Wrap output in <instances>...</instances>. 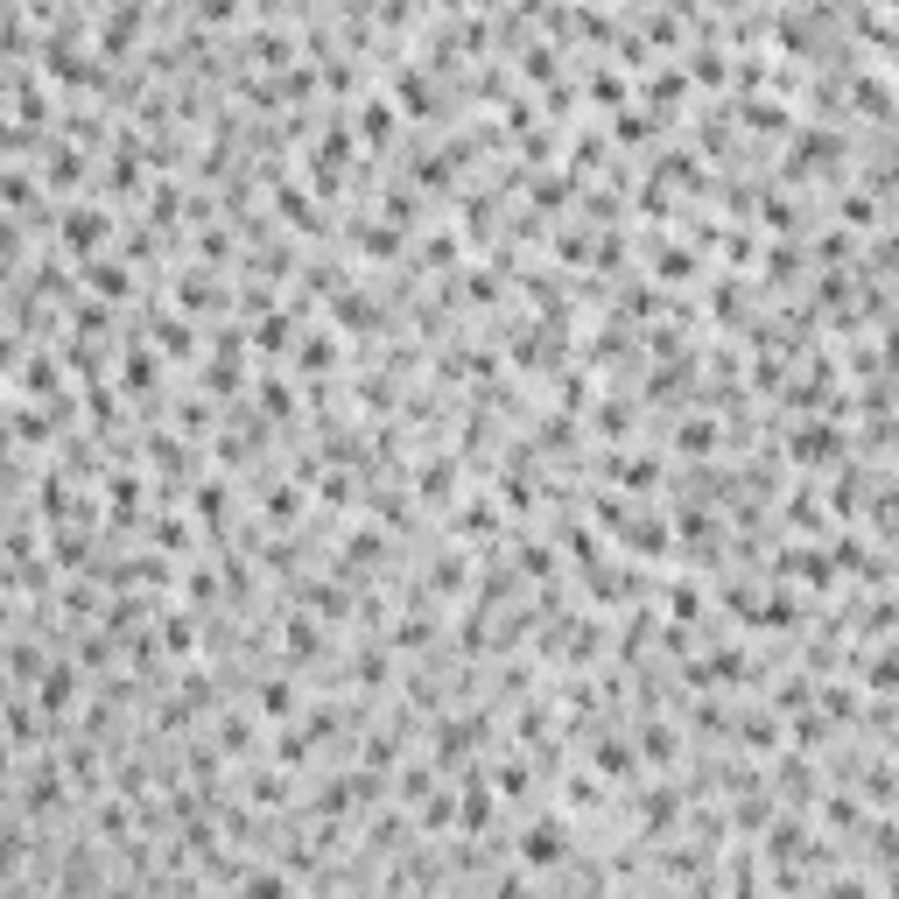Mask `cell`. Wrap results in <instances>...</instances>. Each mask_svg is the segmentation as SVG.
I'll use <instances>...</instances> for the list:
<instances>
[{
    "label": "cell",
    "mask_w": 899,
    "mask_h": 899,
    "mask_svg": "<svg viewBox=\"0 0 899 899\" xmlns=\"http://www.w3.org/2000/svg\"><path fill=\"white\" fill-rule=\"evenodd\" d=\"M569 850H577V822H569V809H548V815H534L521 830V865L527 871H556V865H569Z\"/></svg>",
    "instance_id": "6da1fadb"
},
{
    "label": "cell",
    "mask_w": 899,
    "mask_h": 899,
    "mask_svg": "<svg viewBox=\"0 0 899 899\" xmlns=\"http://www.w3.org/2000/svg\"><path fill=\"white\" fill-rule=\"evenodd\" d=\"M56 246H64L71 260H99L106 246H113V212L106 204H64V212H56Z\"/></svg>",
    "instance_id": "7a4b0ae2"
},
{
    "label": "cell",
    "mask_w": 899,
    "mask_h": 899,
    "mask_svg": "<svg viewBox=\"0 0 899 899\" xmlns=\"http://www.w3.org/2000/svg\"><path fill=\"white\" fill-rule=\"evenodd\" d=\"M29 696L43 703L50 717H71V710H78V696H85V661H78V654H56V646H50V661H43V675H35Z\"/></svg>",
    "instance_id": "3957f363"
},
{
    "label": "cell",
    "mask_w": 899,
    "mask_h": 899,
    "mask_svg": "<svg viewBox=\"0 0 899 899\" xmlns=\"http://www.w3.org/2000/svg\"><path fill=\"white\" fill-rule=\"evenodd\" d=\"M788 450H794V464H836L850 443H844V429H836V422H794L788 429Z\"/></svg>",
    "instance_id": "277c9868"
},
{
    "label": "cell",
    "mask_w": 899,
    "mask_h": 899,
    "mask_svg": "<svg viewBox=\"0 0 899 899\" xmlns=\"http://www.w3.org/2000/svg\"><path fill=\"white\" fill-rule=\"evenodd\" d=\"M492 815H500V788H492V780H478V773H464V788H457V830H464V836H485Z\"/></svg>",
    "instance_id": "5b68a950"
},
{
    "label": "cell",
    "mask_w": 899,
    "mask_h": 899,
    "mask_svg": "<svg viewBox=\"0 0 899 899\" xmlns=\"http://www.w3.org/2000/svg\"><path fill=\"white\" fill-rule=\"evenodd\" d=\"M281 654H289V667L323 661V619L317 611H289V619H281Z\"/></svg>",
    "instance_id": "8992f818"
},
{
    "label": "cell",
    "mask_w": 899,
    "mask_h": 899,
    "mask_svg": "<svg viewBox=\"0 0 899 899\" xmlns=\"http://www.w3.org/2000/svg\"><path fill=\"white\" fill-rule=\"evenodd\" d=\"M43 183L64 190V197H78V183H85V148L64 141V133H50V148H43Z\"/></svg>",
    "instance_id": "52a82bcc"
},
{
    "label": "cell",
    "mask_w": 899,
    "mask_h": 899,
    "mask_svg": "<svg viewBox=\"0 0 899 899\" xmlns=\"http://www.w3.org/2000/svg\"><path fill=\"white\" fill-rule=\"evenodd\" d=\"M85 289L99 296V302H127V296H133V260H127V254L85 260Z\"/></svg>",
    "instance_id": "ba28073f"
},
{
    "label": "cell",
    "mask_w": 899,
    "mask_h": 899,
    "mask_svg": "<svg viewBox=\"0 0 899 899\" xmlns=\"http://www.w3.org/2000/svg\"><path fill=\"white\" fill-rule=\"evenodd\" d=\"M590 767H598L604 780H640V738H590Z\"/></svg>",
    "instance_id": "9c48e42d"
},
{
    "label": "cell",
    "mask_w": 899,
    "mask_h": 899,
    "mask_svg": "<svg viewBox=\"0 0 899 899\" xmlns=\"http://www.w3.org/2000/svg\"><path fill=\"white\" fill-rule=\"evenodd\" d=\"M120 387H127V394H156V387H162V373H156V338H127V352H120Z\"/></svg>",
    "instance_id": "30bf717a"
},
{
    "label": "cell",
    "mask_w": 899,
    "mask_h": 899,
    "mask_svg": "<svg viewBox=\"0 0 899 899\" xmlns=\"http://www.w3.org/2000/svg\"><path fill=\"white\" fill-rule=\"evenodd\" d=\"M254 717H260V710H218V717H212V745H218L225 759H254V745H260V738H254Z\"/></svg>",
    "instance_id": "8fae6325"
},
{
    "label": "cell",
    "mask_w": 899,
    "mask_h": 899,
    "mask_svg": "<svg viewBox=\"0 0 899 899\" xmlns=\"http://www.w3.org/2000/svg\"><path fill=\"white\" fill-rule=\"evenodd\" d=\"M141 471L133 464H120V471H106V506H113V527H133L141 521Z\"/></svg>",
    "instance_id": "7c38bea8"
},
{
    "label": "cell",
    "mask_w": 899,
    "mask_h": 899,
    "mask_svg": "<svg viewBox=\"0 0 899 899\" xmlns=\"http://www.w3.org/2000/svg\"><path fill=\"white\" fill-rule=\"evenodd\" d=\"M254 710H260V724H296V710H302V696H296L289 667H281V675H267V682L254 688Z\"/></svg>",
    "instance_id": "4fadbf2b"
},
{
    "label": "cell",
    "mask_w": 899,
    "mask_h": 899,
    "mask_svg": "<svg viewBox=\"0 0 899 899\" xmlns=\"http://www.w3.org/2000/svg\"><path fill=\"white\" fill-rule=\"evenodd\" d=\"M289 773L296 767H281V759L254 767V773H246V809H289Z\"/></svg>",
    "instance_id": "5bb4252c"
},
{
    "label": "cell",
    "mask_w": 899,
    "mask_h": 899,
    "mask_svg": "<svg viewBox=\"0 0 899 899\" xmlns=\"http://www.w3.org/2000/svg\"><path fill=\"white\" fill-rule=\"evenodd\" d=\"M296 323H302V310H267L260 323H254V352L260 358H281V352H296Z\"/></svg>",
    "instance_id": "9a60e30c"
},
{
    "label": "cell",
    "mask_w": 899,
    "mask_h": 899,
    "mask_svg": "<svg viewBox=\"0 0 899 899\" xmlns=\"http://www.w3.org/2000/svg\"><path fill=\"white\" fill-rule=\"evenodd\" d=\"M394 113H400V99L394 92H373V99H358V141L366 148H387V133H394Z\"/></svg>",
    "instance_id": "2e32d148"
},
{
    "label": "cell",
    "mask_w": 899,
    "mask_h": 899,
    "mask_svg": "<svg viewBox=\"0 0 899 899\" xmlns=\"http://www.w3.org/2000/svg\"><path fill=\"white\" fill-rule=\"evenodd\" d=\"M246 56H254L260 71H275V78H281V71L296 64V35H289V29H254V35H246Z\"/></svg>",
    "instance_id": "e0dca14e"
},
{
    "label": "cell",
    "mask_w": 899,
    "mask_h": 899,
    "mask_svg": "<svg viewBox=\"0 0 899 899\" xmlns=\"http://www.w3.org/2000/svg\"><path fill=\"white\" fill-rule=\"evenodd\" d=\"M275 218H289L296 233H323V212L302 183H275Z\"/></svg>",
    "instance_id": "ac0fdd59"
},
{
    "label": "cell",
    "mask_w": 899,
    "mask_h": 899,
    "mask_svg": "<svg viewBox=\"0 0 899 899\" xmlns=\"http://www.w3.org/2000/svg\"><path fill=\"white\" fill-rule=\"evenodd\" d=\"M148 338H156V352H162V358H197V331H190V310H176V317L162 310Z\"/></svg>",
    "instance_id": "d6986e66"
},
{
    "label": "cell",
    "mask_w": 899,
    "mask_h": 899,
    "mask_svg": "<svg viewBox=\"0 0 899 899\" xmlns=\"http://www.w3.org/2000/svg\"><path fill=\"white\" fill-rule=\"evenodd\" d=\"M767 850L780 857V865H788V857H809L815 844H809V822H801V815H773L767 822Z\"/></svg>",
    "instance_id": "ffe728a7"
},
{
    "label": "cell",
    "mask_w": 899,
    "mask_h": 899,
    "mask_svg": "<svg viewBox=\"0 0 899 899\" xmlns=\"http://www.w3.org/2000/svg\"><path fill=\"white\" fill-rule=\"evenodd\" d=\"M675 822H682V794H675V788H646V794H640V830H646V836L675 830Z\"/></svg>",
    "instance_id": "44dd1931"
},
{
    "label": "cell",
    "mask_w": 899,
    "mask_h": 899,
    "mask_svg": "<svg viewBox=\"0 0 899 899\" xmlns=\"http://www.w3.org/2000/svg\"><path fill=\"white\" fill-rule=\"evenodd\" d=\"M190 513H197V527H225L233 521V492H225L218 478H204V485L190 492Z\"/></svg>",
    "instance_id": "7402d4cb"
},
{
    "label": "cell",
    "mask_w": 899,
    "mask_h": 899,
    "mask_svg": "<svg viewBox=\"0 0 899 899\" xmlns=\"http://www.w3.org/2000/svg\"><path fill=\"white\" fill-rule=\"evenodd\" d=\"M492 788H500V801H527V788H534V759H527V752H506L500 767H492Z\"/></svg>",
    "instance_id": "603a6c76"
},
{
    "label": "cell",
    "mask_w": 899,
    "mask_h": 899,
    "mask_svg": "<svg viewBox=\"0 0 899 899\" xmlns=\"http://www.w3.org/2000/svg\"><path fill=\"white\" fill-rule=\"evenodd\" d=\"M176 310H225V289L204 275V267H190V275L176 281Z\"/></svg>",
    "instance_id": "cb8c5ba5"
},
{
    "label": "cell",
    "mask_w": 899,
    "mask_h": 899,
    "mask_svg": "<svg viewBox=\"0 0 899 899\" xmlns=\"http://www.w3.org/2000/svg\"><path fill=\"white\" fill-rule=\"evenodd\" d=\"M296 366L302 373H331L338 366V331H302L296 338Z\"/></svg>",
    "instance_id": "d4e9b609"
},
{
    "label": "cell",
    "mask_w": 899,
    "mask_h": 899,
    "mask_svg": "<svg viewBox=\"0 0 899 899\" xmlns=\"http://www.w3.org/2000/svg\"><path fill=\"white\" fill-rule=\"evenodd\" d=\"M500 527H506V513L492 500H464V513H457V534H464V542H492Z\"/></svg>",
    "instance_id": "484cf974"
},
{
    "label": "cell",
    "mask_w": 899,
    "mask_h": 899,
    "mask_svg": "<svg viewBox=\"0 0 899 899\" xmlns=\"http://www.w3.org/2000/svg\"><path fill=\"white\" fill-rule=\"evenodd\" d=\"M563 809H569V815L604 809V773H598V767H590V773H569V780H563Z\"/></svg>",
    "instance_id": "4316f807"
},
{
    "label": "cell",
    "mask_w": 899,
    "mask_h": 899,
    "mask_svg": "<svg viewBox=\"0 0 899 899\" xmlns=\"http://www.w3.org/2000/svg\"><path fill=\"white\" fill-rule=\"evenodd\" d=\"M148 464H156L169 485H183V478H190V443H183V436H156V443H148Z\"/></svg>",
    "instance_id": "83f0119b"
},
{
    "label": "cell",
    "mask_w": 899,
    "mask_h": 899,
    "mask_svg": "<svg viewBox=\"0 0 899 899\" xmlns=\"http://www.w3.org/2000/svg\"><path fill=\"white\" fill-rule=\"evenodd\" d=\"M267 527H296L302 521V485H296V478H281V485H267Z\"/></svg>",
    "instance_id": "f1b7e54d"
},
{
    "label": "cell",
    "mask_w": 899,
    "mask_h": 899,
    "mask_svg": "<svg viewBox=\"0 0 899 899\" xmlns=\"http://www.w3.org/2000/svg\"><path fill=\"white\" fill-rule=\"evenodd\" d=\"M156 633H162V646H169L176 661H190V654H197V619H190V611H162V619H156Z\"/></svg>",
    "instance_id": "f546056e"
},
{
    "label": "cell",
    "mask_w": 899,
    "mask_h": 899,
    "mask_svg": "<svg viewBox=\"0 0 899 899\" xmlns=\"http://www.w3.org/2000/svg\"><path fill=\"white\" fill-rule=\"evenodd\" d=\"M387 640H394V654H422V646H436V611H408Z\"/></svg>",
    "instance_id": "4dcf8cb0"
},
{
    "label": "cell",
    "mask_w": 899,
    "mask_h": 899,
    "mask_svg": "<svg viewBox=\"0 0 899 899\" xmlns=\"http://www.w3.org/2000/svg\"><path fill=\"white\" fill-rule=\"evenodd\" d=\"M759 633H794V625H801V604L788 598V590H773V598H759Z\"/></svg>",
    "instance_id": "1f68e13d"
},
{
    "label": "cell",
    "mask_w": 899,
    "mask_h": 899,
    "mask_svg": "<svg viewBox=\"0 0 899 899\" xmlns=\"http://www.w3.org/2000/svg\"><path fill=\"white\" fill-rule=\"evenodd\" d=\"M415 492H422L429 506H436V500H450V492H457V464H450V457H429V464L415 471Z\"/></svg>",
    "instance_id": "d6a6232c"
},
{
    "label": "cell",
    "mask_w": 899,
    "mask_h": 899,
    "mask_svg": "<svg viewBox=\"0 0 899 899\" xmlns=\"http://www.w3.org/2000/svg\"><path fill=\"white\" fill-rule=\"evenodd\" d=\"M667 619H675V625H696V619H703V584H696V577H675V584H667Z\"/></svg>",
    "instance_id": "836d02e7"
},
{
    "label": "cell",
    "mask_w": 899,
    "mask_h": 899,
    "mask_svg": "<svg viewBox=\"0 0 899 899\" xmlns=\"http://www.w3.org/2000/svg\"><path fill=\"white\" fill-rule=\"evenodd\" d=\"M675 450H682V457H710V450H717V422H710V415H688V422H675Z\"/></svg>",
    "instance_id": "e575fe53"
},
{
    "label": "cell",
    "mask_w": 899,
    "mask_h": 899,
    "mask_svg": "<svg viewBox=\"0 0 899 899\" xmlns=\"http://www.w3.org/2000/svg\"><path fill=\"white\" fill-rule=\"evenodd\" d=\"M738 738H745V752H780V724L767 710H745L738 717Z\"/></svg>",
    "instance_id": "d590c367"
},
{
    "label": "cell",
    "mask_w": 899,
    "mask_h": 899,
    "mask_svg": "<svg viewBox=\"0 0 899 899\" xmlns=\"http://www.w3.org/2000/svg\"><path fill=\"white\" fill-rule=\"evenodd\" d=\"M675 752H682V738L667 731L661 717H654V724H640V759H646V767H667V759H675Z\"/></svg>",
    "instance_id": "8d00e7d4"
},
{
    "label": "cell",
    "mask_w": 899,
    "mask_h": 899,
    "mask_svg": "<svg viewBox=\"0 0 899 899\" xmlns=\"http://www.w3.org/2000/svg\"><path fill=\"white\" fill-rule=\"evenodd\" d=\"M190 212V190L183 183H156V190H148V218H156V225H176Z\"/></svg>",
    "instance_id": "74e56055"
},
{
    "label": "cell",
    "mask_w": 899,
    "mask_h": 899,
    "mask_svg": "<svg viewBox=\"0 0 899 899\" xmlns=\"http://www.w3.org/2000/svg\"><path fill=\"white\" fill-rule=\"evenodd\" d=\"M513 556H521V577H534V584H542V577H556V548H548V542H534V534H521V542H513Z\"/></svg>",
    "instance_id": "f35d334b"
},
{
    "label": "cell",
    "mask_w": 899,
    "mask_h": 899,
    "mask_svg": "<svg viewBox=\"0 0 899 899\" xmlns=\"http://www.w3.org/2000/svg\"><path fill=\"white\" fill-rule=\"evenodd\" d=\"M773 809H780V794H745L738 809H731V830H745V836H752V830H767V822H773Z\"/></svg>",
    "instance_id": "ab89813d"
},
{
    "label": "cell",
    "mask_w": 899,
    "mask_h": 899,
    "mask_svg": "<svg viewBox=\"0 0 899 899\" xmlns=\"http://www.w3.org/2000/svg\"><path fill=\"white\" fill-rule=\"evenodd\" d=\"M148 534H156V548H169V556H183V548L197 542V534H190V521H183V513H156V521H148Z\"/></svg>",
    "instance_id": "60d3db41"
},
{
    "label": "cell",
    "mask_w": 899,
    "mask_h": 899,
    "mask_svg": "<svg viewBox=\"0 0 899 899\" xmlns=\"http://www.w3.org/2000/svg\"><path fill=\"white\" fill-rule=\"evenodd\" d=\"M338 556H344V563H379V556H387V534H379V527H352Z\"/></svg>",
    "instance_id": "b9f144b4"
},
{
    "label": "cell",
    "mask_w": 899,
    "mask_h": 899,
    "mask_svg": "<svg viewBox=\"0 0 899 899\" xmlns=\"http://www.w3.org/2000/svg\"><path fill=\"white\" fill-rule=\"evenodd\" d=\"M71 331H78V338H106L113 331V302H99V296L78 302V310H71Z\"/></svg>",
    "instance_id": "7bdbcfd3"
},
{
    "label": "cell",
    "mask_w": 899,
    "mask_h": 899,
    "mask_svg": "<svg viewBox=\"0 0 899 899\" xmlns=\"http://www.w3.org/2000/svg\"><path fill=\"white\" fill-rule=\"evenodd\" d=\"M99 836H106V844H133V815H127V794H120V801H99Z\"/></svg>",
    "instance_id": "ee69618b"
},
{
    "label": "cell",
    "mask_w": 899,
    "mask_h": 899,
    "mask_svg": "<svg viewBox=\"0 0 899 899\" xmlns=\"http://www.w3.org/2000/svg\"><path fill=\"white\" fill-rule=\"evenodd\" d=\"M654 275L661 281H688L696 275V254H688V246H654Z\"/></svg>",
    "instance_id": "f6af8a7d"
},
{
    "label": "cell",
    "mask_w": 899,
    "mask_h": 899,
    "mask_svg": "<svg viewBox=\"0 0 899 899\" xmlns=\"http://www.w3.org/2000/svg\"><path fill=\"white\" fill-rule=\"evenodd\" d=\"M254 394H260V415H267V422H275V415H296V394H289V379H275V373H267Z\"/></svg>",
    "instance_id": "bcb514c9"
},
{
    "label": "cell",
    "mask_w": 899,
    "mask_h": 899,
    "mask_svg": "<svg viewBox=\"0 0 899 899\" xmlns=\"http://www.w3.org/2000/svg\"><path fill=\"white\" fill-rule=\"evenodd\" d=\"M865 688H878V696H892V688H899V646L871 654V675H865Z\"/></svg>",
    "instance_id": "7dc6e473"
},
{
    "label": "cell",
    "mask_w": 899,
    "mask_h": 899,
    "mask_svg": "<svg viewBox=\"0 0 899 899\" xmlns=\"http://www.w3.org/2000/svg\"><path fill=\"white\" fill-rule=\"evenodd\" d=\"M745 120H752V127H767V133H780V127L794 133V113H788V106H773V99H752V106H745Z\"/></svg>",
    "instance_id": "c3c4849f"
},
{
    "label": "cell",
    "mask_w": 899,
    "mask_h": 899,
    "mask_svg": "<svg viewBox=\"0 0 899 899\" xmlns=\"http://www.w3.org/2000/svg\"><path fill=\"white\" fill-rule=\"evenodd\" d=\"M464 584H471L464 556H436V569H429V590H464Z\"/></svg>",
    "instance_id": "681fc988"
},
{
    "label": "cell",
    "mask_w": 899,
    "mask_h": 899,
    "mask_svg": "<svg viewBox=\"0 0 899 899\" xmlns=\"http://www.w3.org/2000/svg\"><path fill=\"white\" fill-rule=\"evenodd\" d=\"M611 133H619V141H654L661 120H646V113H611Z\"/></svg>",
    "instance_id": "f907efd6"
},
{
    "label": "cell",
    "mask_w": 899,
    "mask_h": 899,
    "mask_svg": "<svg viewBox=\"0 0 899 899\" xmlns=\"http://www.w3.org/2000/svg\"><path fill=\"white\" fill-rule=\"evenodd\" d=\"M598 429L604 436H625V429H633V400H598Z\"/></svg>",
    "instance_id": "816d5d0a"
},
{
    "label": "cell",
    "mask_w": 899,
    "mask_h": 899,
    "mask_svg": "<svg viewBox=\"0 0 899 899\" xmlns=\"http://www.w3.org/2000/svg\"><path fill=\"white\" fill-rule=\"evenodd\" d=\"M836 212H844V218H850V225H857V233H865V225H871V218H878V204H871V197H865V190H844V197H836Z\"/></svg>",
    "instance_id": "f5cc1de1"
},
{
    "label": "cell",
    "mask_w": 899,
    "mask_h": 899,
    "mask_svg": "<svg viewBox=\"0 0 899 899\" xmlns=\"http://www.w3.org/2000/svg\"><path fill=\"white\" fill-rule=\"evenodd\" d=\"M197 254H204V260H233V233H218V225H197Z\"/></svg>",
    "instance_id": "db71d44e"
},
{
    "label": "cell",
    "mask_w": 899,
    "mask_h": 899,
    "mask_svg": "<svg viewBox=\"0 0 899 899\" xmlns=\"http://www.w3.org/2000/svg\"><path fill=\"white\" fill-rule=\"evenodd\" d=\"M590 99H598V106H625V78H611V71H590Z\"/></svg>",
    "instance_id": "11a10c76"
},
{
    "label": "cell",
    "mask_w": 899,
    "mask_h": 899,
    "mask_svg": "<svg viewBox=\"0 0 899 899\" xmlns=\"http://www.w3.org/2000/svg\"><path fill=\"white\" fill-rule=\"evenodd\" d=\"M682 92H688L682 71H654V78H646V99H682Z\"/></svg>",
    "instance_id": "9f6ffc18"
},
{
    "label": "cell",
    "mask_w": 899,
    "mask_h": 899,
    "mask_svg": "<svg viewBox=\"0 0 899 899\" xmlns=\"http://www.w3.org/2000/svg\"><path fill=\"white\" fill-rule=\"evenodd\" d=\"M422 260H429V267H450V260H457V233H429V239H422Z\"/></svg>",
    "instance_id": "6f0895ef"
},
{
    "label": "cell",
    "mask_w": 899,
    "mask_h": 899,
    "mask_svg": "<svg viewBox=\"0 0 899 899\" xmlns=\"http://www.w3.org/2000/svg\"><path fill=\"white\" fill-rule=\"evenodd\" d=\"M176 422H183V436H197V429H212V408H204V400L190 394L183 408H176Z\"/></svg>",
    "instance_id": "680465c9"
},
{
    "label": "cell",
    "mask_w": 899,
    "mask_h": 899,
    "mask_svg": "<svg viewBox=\"0 0 899 899\" xmlns=\"http://www.w3.org/2000/svg\"><path fill=\"white\" fill-rule=\"evenodd\" d=\"M548 56H556V50H527V56H521V71H527L534 85H548V78H556V64H548Z\"/></svg>",
    "instance_id": "91938a15"
},
{
    "label": "cell",
    "mask_w": 899,
    "mask_h": 899,
    "mask_svg": "<svg viewBox=\"0 0 899 899\" xmlns=\"http://www.w3.org/2000/svg\"><path fill=\"white\" fill-rule=\"evenodd\" d=\"M197 22H239V0H197Z\"/></svg>",
    "instance_id": "94428289"
},
{
    "label": "cell",
    "mask_w": 899,
    "mask_h": 899,
    "mask_svg": "<svg viewBox=\"0 0 899 899\" xmlns=\"http://www.w3.org/2000/svg\"><path fill=\"white\" fill-rule=\"evenodd\" d=\"M886 358L899 366V323H886Z\"/></svg>",
    "instance_id": "6125c7cd"
},
{
    "label": "cell",
    "mask_w": 899,
    "mask_h": 899,
    "mask_svg": "<svg viewBox=\"0 0 899 899\" xmlns=\"http://www.w3.org/2000/svg\"><path fill=\"white\" fill-rule=\"evenodd\" d=\"M886 162H892V169H886V176H892V183H899V141H892V148H886Z\"/></svg>",
    "instance_id": "be15d7a7"
},
{
    "label": "cell",
    "mask_w": 899,
    "mask_h": 899,
    "mask_svg": "<svg viewBox=\"0 0 899 899\" xmlns=\"http://www.w3.org/2000/svg\"><path fill=\"white\" fill-rule=\"evenodd\" d=\"M471 8H478V14H500V0H471Z\"/></svg>",
    "instance_id": "e7e4bbea"
},
{
    "label": "cell",
    "mask_w": 899,
    "mask_h": 899,
    "mask_svg": "<svg viewBox=\"0 0 899 899\" xmlns=\"http://www.w3.org/2000/svg\"><path fill=\"white\" fill-rule=\"evenodd\" d=\"M886 886H892V892H899V865H892V871H886Z\"/></svg>",
    "instance_id": "03108f58"
},
{
    "label": "cell",
    "mask_w": 899,
    "mask_h": 899,
    "mask_svg": "<svg viewBox=\"0 0 899 899\" xmlns=\"http://www.w3.org/2000/svg\"><path fill=\"white\" fill-rule=\"evenodd\" d=\"M892 752H899V731H892Z\"/></svg>",
    "instance_id": "003e7915"
}]
</instances>
